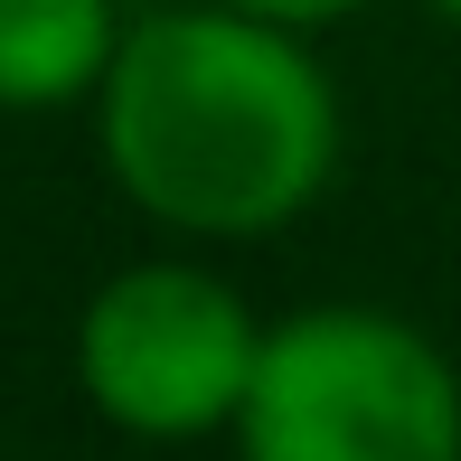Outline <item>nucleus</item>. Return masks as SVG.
Returning <instances> with one entry per match:
<instances>
[{"label": "nucleus", "instance_id": "4", "mask_svg": "<svg viewBox=\"0 0 461 461\" xmlns=\"http://www.w3.org/2000/svg\"><path fill=\"white\" fill-rule=\"evenodd\" d=\"M122 48L113 0H0V113H57L95 95Z\"/></svg>", "mask_w": 461, "mask_h": 461}, {"label": "nucleus", "instance_id": "6", "mask_svg": "<svg viewBox=\"0 0 461 461\" xmlns=\"http://www.w3.org/2000/svg\"><path fill=\"white\" fill-rule=\"evenodd\" d=\"M433 10H443V19H452V29H461V0H433Z\"/></svg>", "mask_w": 461, "mask_h": 461}, {"label": "nucleus", "instance_id": "5", "mask_svg": "<svg viewBox=\"0 0 461 461\" xmlns=\"http://www.w3.org/2000/svg\"><path fill=\"white\" fill-rule=\"evenodd\" d=\"M226 10H245V19H274V29L311 38V29H339V19H358L367 0H226Z\"/></svg>", "mask_w": 461, "mask_h": 461}, {"label": "nucleus", "instance_id": "1", "mask_svg": "<svg viewBox=\"0 0 461 461\" xmlns=\"http://www.w3.org/2000/svg\"><path fill=\"white\" fill-rule=\"evenodd\" d=\"M95 141L113 188L151 226L198 245L283 236L339 170V86L311 38L226 0H160L122 19L95 86Z\"/></svg>", "mask_w": 461, "mask_h": 461}, {"label": "nucleus", "instance_id": "2", "mask_svg": "<svg viewBox=\"0 0 461 461\" xmlns=\"http://www.w3.org/2000/svg\"><path fill=\"white\" fill-rule=\"evenodd\" d=\"M236 461H461V367L376 302L264 321Z\"/></svg>", "mask_w": 461, "mask_h": 461}, {"label": "nucleus", "instance_id": "3", "mask_svg": "<svg viewBox=\"0 0 461 461\" xmlns=\"http://www.w3.org/2000/svg\"><path fill=\"white\" fill-rule=\"evenodd\" d=\"M264 358V321L207 264H122L76 311V386L132 443L236 433Z\"/></svg>", "mask_w": 461, "mask_h": 461}]
</instances>
